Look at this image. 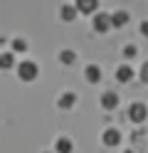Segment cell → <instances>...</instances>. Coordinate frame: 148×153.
<instances>
[{
	"mask_svg": "<svg viewBox=\"0 0 148 153\" xmlns=\"http://www.w3.org/2000/svg\"><path fill=\"white\" fill-rule=\"evenodd\" d=\"M17 74H20V79H35V76H37V64L35 62H22V64H20L17 67Z\"/></svg>",
	"mask_w": 148,
	"mask_h": 153,
	"instance_id": "6da1fadb",
	"label": "cell"
},
{
	"mask_svg": "<svg viewBox=\"0 0 148 153\" xmlns=\"http://www.w3.org/2000/svg\"><path fill=\"white\" fill-rule=\"evenodd\" d=\"M146 116H148V109L143 106V104H133V106H128V119H131V121L141 123Z\"/></svg>",
	"mask_w": 148,
	"mask_h": 153,
	"instance_id": "7a4b0ae2",
	"label": "cell"
},
{
	"mask_svg": "<svg viewBox=\"0 0 148 153\" xmlns=\"http://www.w3.org/2000/svg\"><path fill=\"white\" fill-rule=\"evenodd\" d=\"M94 27L99 32H106L109 27H114V22H111V15L109 13H99L96 17H94Z\"/></svg>",
	"mask_w": 148,
	"mask_h": 153,
	"instance_id": "3957f363",
	"label": "cell"
},
{
	"mask_svg": "<svg viewBox=\"0 0 148 153\" xmlns=\"http://www.w3.org/2000/svg\"><path fill=\"white\" fill-rule=\"evenodd\" d=\"M74 5H77L79 13H94L96 5H99V0H77Z\"/></svg>",
	"mask_w": 148,
	"mask_h": 153,
	"instance_id": "277c9868",
	"label": "cell"
},
{
	"mask_svg": "<svg viewBox=\"0 0 148 153\" xmlns=\"http://www.w3.org/2000/svg\"><path fill=\"white\" fill-rule=\"evenodd\" d=\"M118 141H121V133H118L116 128L104 131V143H106V146H118Z\"/></svg>",
	"mask_w": 148,
	"mask_h": 153,
	"instance_id": "5b68a950",
	"label": "cell"
},
{
	"mask_svg": "<svg viewBox=\"0 0 148 153\" xmlns=\"http://www.w3.org/2000/svg\"><path fill=\"white\" fill-rule=\"evenodd\" d=\"M116 79H118V82H131V79H133V69H131L128 64L118 67V69H116Z\"/></svg>",
	"mask_w": 148,
	"mask_h": 153,
	"instance_id": "8992f818",
	"label": "cell"
},
{
	"mask_svg": "<svg viewBox=\"0 0 148 153\" xmlns=\"http://www.w3.org/2000/svg\"><path fill=\"white\" fill-rule=\"evenodd\" d=\"M57 153H72V138H67V136H62V138H57Z\"/></svg>",
	"mask_w": 148,
	"mask_h": 153,
	"instance_id": "52a82bcc",
	"label": "cell"
},
{
	"mask_svg": "<svg viewBox=\"0 0 148 153\" xmlns=\"http://www.w3.org/2000/svg\"><path fill=\"white\" fill-rule=\"evenodd\" d=\"M101 104H104L106 109H114L116 104H118V97H116V91H106L104 97H101Z\"/></svg>",
	"mask_w": 148,
	"mask_h": 153,
	"instance_id": "ba28073f",
	"label": "cell"
},
{
	"mask_svg": "<svg viewBox=\"0 0 148 153\" xmlns=\"http://www.w3.org/2000/svg\"><path fill=\"white\" fill-rule=\"evenodd\" d=\"M111 22H114V27H121V25H126V22H128V13H126V10H118V13H114V15H111Z\"/></svg>",
	"mask_w": 148,
	"mask_h": 153,
	"instance_id": "9c48e42d",
	"label": "cell"
},
{
	"mask_svg": "<svg viewBox=\"0 0 148 153\" xmlns=\"http://www.w3.org/2000/svg\"><path fill=\"white\" fill-rule=\"evenodd\" d=\"M74 101H77V97H74L72 91H67V94H62V97H59V106H62V109H69Z\"/></svg>",
	"mask_w": 148,
	"mask_h": 153,
	"instance_id": "30bf717a",
	"label": "cell"
},
{
	"mask_svg": "<svg viewBox=\"0 0 148 153\" xmlns=\"http://www.w3.org/2000/svg\"><path fill=\"white\" fill-rule=\"evenodd\" d=\"M77 17V5H62V20H74Z\"/></svg>",
	"mask_w": 148,
	"mask_h": 153,
	"instance_id": "8fae6325",
	"label": "cell"
},
{
	"mask_svg": "<svg viewBox=\"0 0 148 153\" xmlns=\"http://www.w3.org/2000/svg\"><path fill=\"white\" fill-rule=\"evenodd\" d=\"M15 59H13V52H3L0 54V69H7V67H13Z\"/></svg>",
	"mask_w": 148,
	"mask_h": 153,
	"instance_id": "7c38bea8",
	"label": "cell"
},
{
	"mask_svg": "<svg viewBox=\"0 0 148 153\" xmlns=\"http://www.w3.org/2000/svg\"><path fill=\"white\" fill-rule=\"evenodd\" d=\"M99 76H101V69H99L96 64L86 67V79H89V82H99Z\"/></svg>",
	"mask_w": 148,
	"mask_h": 153,
	"instance_id": "4fadbf2b",
	"label": "cell"
},
{
	"mask_svg": "<svg viewBox=\"0 0 148 153\" xmlns=\"http://www.w3.org/2000/svg\"><path fill=\"white\" fill-rule=\"evenodd\" d=\"M13 50L22 52V50H25V40H13Z\"/></svg>",
	"mask_w": 148,
	"mask_h": 153,
	"instance_id": "5bb4252c",
	"label": "cell"
},
{
	"mask_svg": "<svg viewBox=\"0 0 148 153\" xmlns=\"http://www.w3.org/2000/svg\"><path fill=\"white\" fill-rule=\"evenodd\" d=\"M59 57H62V62H74V52H67V50H64Z\"/></svg>",
	"mask_w": 148,
	"mask_h": 153,
	"instance_id": "9a60e30c",
	"label": "cell"
},
{
	"mask_svg": "<svg viewBox=\"0 0 148 153\" xmlns=\"http://www.w3.org/2000/svg\"><path fill=\"white\" fill-rule=\"evenodd\" d=\"M141 79H143V82H148V62L141 67Z\"/></svg>",
	"mask_w": 148,
	"mask_h": 153,
	"instance_id": "2e32d148",
	"label": "cell"
},
{
	"mask_svg": "<svg viewBox=\"0 0 148 153\" xmlns=\"http://www.w3.org/2000/svg\"><path fill=\"white\" fill-rule=\"evenodd\" d=\"M123 54H126V57H133V54H136V47H133V45H128L126 50H123Z\"/></svg>",
	"mask_w": 148,
	"mask_h": 153,
	"instance_id": "e0dca14e",
	"label": "cell"
},
{
	"mask_svg": "<svg viewBox=\"0 0 148 153\" xmlns=\"http://www.w3.org/2000/svg\"><path fill=\"white\" fill-rule=\"evenodd\" d=\"M141 32H143V35H148V22H143V25H141Z\"/></svg>",
	"mask_w": 148,
	"mask_h": 153,
	"instance_id": "ac0fdd59",
	"label": "cell"
}]
</instances>
